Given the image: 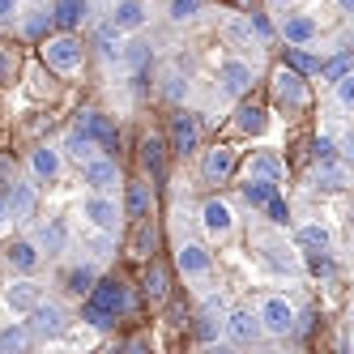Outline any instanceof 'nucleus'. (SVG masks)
Masks as SVG:
<instances>
[{"label": "nucleus", "instance_id": "40", "mask_svg": "<svg viewBox=\"0 0 354 354\" xmlns=\"http://www.w3.org/2000/svg\"><path fill=\"white\" fill-rule=\"evenodd\" d=\"M226 39H231V43H252V21H248V13H239V17L226 21Z\"/></svg>", "mask_w": 354, "mask_h": 354}, {"label": "nucleus", "instance_id": "22", "mask_svg": "<svg viewBox=\"0 0 354 354\" xmlns=\"http://www.w3.org/2000/svg\"><path fill=\"white\" fill-rule=\"evenodd\" d=\"M39 252H47V257H60L64 243H68V231L64 222H47V226H35V239H30Z\"/></svg>", "mask_w": 354, "mask_h": 354}, {"label": "nucleus", "instance_id": "11", "mask_svg": "<svg viewBox=\"0 0 354 354\" xmlns=\"http://www.w3.org/2000/svg\"><path fill=\"white\" fill-rule=\"evenodd\" d=\"M277 30H282L286 47H308V43L320 39V17H312V13H286Z\"/></svg>", "mask_w": 354, "mask_h": 354}, {"label": "nucleus", "instance_id": "19", "mask_svg": "<svg viewBox=\"0 0 354 354\" xmlns=\"http://www.w3.org/2000/svg\"><path fill=\"white\" fill-rule=\"evenodd\" d=\"M43 299V286L35 282V277H21V282H13L9 290H5V303H9V312H17V316H26L35 303Z\"/></svg>", "mask_w": 354, "mask_h": 354}, {"label": "nucleus", "instance_id": "1", "mask_svg": "<svg viewBox=\"0 0 354 354\" xmlns=\"http://www.w3.org/2000/svg\"><path fill=\"white\" fill-rule=\"evenodd\" d=\"M43 64L52 68V73H82V64H86V47H82V39H73V35H56V39H47L43 43Z\"/></svg>", "mask_w": 354, "mask_h": 354}, {"label": "nucleus", "instance_id": "46", "mask_svg": "<svg viewBox=\"0 0 354 354\" xmlns=\"http://www.w3.org/2000/svg\"><path fill=\"white\" fill-rule=\"evenodd\" d=\"M26 13H30V17H26V35H30V39H39V35H43V26L52 21V13L39 9V5H35V9H26Z\"/></svg>", "mask_w": 354, "mask_h": 354}, {"label": "nucleus", "instance_id": "16", "mask_svg": "<svg viewBox=\"0 0 354 354\" xmlns=\"http://www.w3.org/2000/svg\"><path fill=\"white\" fill-rule=\"evenodd\" d=\"M90 290H94L90 303H98L103 312H111V316H124V312H129V286H124L120 277H107V282H98V286H90Z\"/></svg>", "mask_w": 354, "mask_h": 354}, {"label": "nucleus", "instance_id": "6", "mask_svg": "<svg viewBox=\"0 0 354 354\" xmlns=\"http://www.w3.org/2000/svg\"><path fill=\"white\" fill-rule=\"evenodd\" d=\"M82 180L90 184V192H115L120 188V162L111 154H94L90 162H82Z\"/></svg>", "mask_w": 354, "mask_h": 354}, {"label": "nucleus", "instance_id": "10", "mask_svg": "<svg viewBox=\"0 0 354 354\" xmlns=\"http://www.w3.org/2000/svg\"><path fill=\"white\" fill-rule=\"evenodd\" d=\"M175 265H180L184 277H205L214 269V257L205 252V243H196V239H180V248H175Z\"/></svg>", "mask_w": 354, "mask_h": 354}, {"label": "nucleus", "instance_id": "45", "mask_svg": "<svg viewBox=\"0 0 354 354\" xmlns=\"http://www.w3.org/2000/svg\"><path fill=\"white\" fill-rule=\"evenodd\" d=\"M290 64H295V73H320V56L303 52V47H290Z\"/></svg>", "mask_w": 354, "mask_h": 354}, {"label": "nucleus", "instance_id": "34", "mask_svg": "<svg viewBox=\"0 0 354 354\" xmlns=\"http://www.w3.org/2000/svg\"><path fill=\"white\" fill-rule=\"evenodd\" d=\"M120 60L129 64L133 73H141V68L149 64V43H141V39H133V43H124V52H120Z\"/></svg>", "mask_w": 354, "mask_h": 354}, {"label": "nucleus", "instance_id": "26", "mask_svg": "<svg viewBox=\"0 0 354 354\" xmlns=\"http://www.w3.org/2000/svg\"><path fill=\"white\" fill-rule=\"evenodd\" d=\"M30 171H35V180H56V175H60V149L39 145L30 154Z\"/></svg>", "mask_w": 354, "mask_h": 354}, {"label": "nucleus", "instance_id": "51", "mask_svg": "<svg viewBox=\"0 0 354 354\" xmlns=\"http://www.w3.org/2000/svg\"><path fill=\"white\" fill-rule=\"evenodd\" d=\"M222 5H235V13H248V9H252V0H222Z\"/></svg>", "mask_w": 354, "mask_h": 354}, {"label": "nucleus", "instance_id": "33", "mask_svg": "<svg viewBox=\"0 0 354 354\" xmlns=\"http://www.w3.org/2000/svg\"><path fill=\"white\" fill-rule=\"evenodd\" d=\"M328 86H333V107H337V115H346L350 103H354V77H350V73H342V77L328 82Z\"/></svg>", "mask_w": 354, "mask_h": 354}, {"label": "nucleus", "instance_id": "47", "mask_svg": "<svg viewBox=\"0 0 354 354\" xmlns=\"http://www.w3.org/2000/svg\"><path fill=\"white\" fill-rule=\"evenodd\" d=\"M265 209H269V222H273V226H286V222H290V205H282L277 196L265 201Z\"/></svg>", "mask_w": 354, "mask_h": 354}, {"label": "nucleus", "instance_id": "29", "mask_svg": "<svg viewBox=\"0 0 354 354\" xmlns=\"http://www.w3.org/2000/svg\"><path fill=\"white\" fill-rule=\"evenodd\" d=\"M9 265L21 269V273H30V269L39 265V248H35L30 239H13V248H9Z\"/></svg>", "mask_w": 354, "mask_h": 354}, {"label": "nucleus", "instance_id": "53", "mask_svg": "<svg viewBox=\"0 0 354 354\" xmlns=\"http://www.w3.org/2000/svg\"><path fill=\"white\" fill-rule=\"evenodd\" d=\"M265 5H269V9H277V13H282V9H290V5H295V0H265Z\"/></svg>", "mask_w": 354, "mask_h": 354}, {"label": "nucleus", "instance_id": "49", "mask_svg": "<svg viewBox=\"0 0 354 354\" xmlns=\"http://www.w3.org/2000/svg\"><path fill=\"white\" fill-rule=\"evenodd\" d=\"M17 13H21V0H0V26H9Z\"/></svg>", "mask_w": 354, "mask_h": 354}, {"label": "nucleus", "instance_id": "30", "mask_svg": "<svg viewBox=\"0 0 354 354\" xmlns=\"http://www.w3.org/2000/svg\"><path fill=\"white\" fill-rule=\"evenodd\" d=\"M154 239H158V231L149 226L145 218L137 222V235H133V248H129V257H137V261H145L149 252H154Z\"/></svg>", "mask_w": 354, "mask_h": 354}, {"label": "nucleus", "instance_id": "42", "mask_svg": "<svg viewBox=\"0 0 354 354\" xmlns=\"http://www.w3.org/2000/svg\"><path fill=\"white\" fill-rule=\"evenodd\" d=\"M82 320H86L90 328H111V324H115V316H111V312H103L98 303H86V308H82Z\"/></svg>", "mask_w": 354, "mask_h": 354}, {"label": "nucleus", "instance_id": "7", "mask_svg": "<svg viewBox=\"0 0 354 354\" xmlns=\"http://www.w3.org/2000/svg\"><path fill=\"white\" fill-rule=\"evenodd\" d=\"M257 243H261V261H265L273 273H299V257L286 248V239H282V235L257 231Z\"/></svg>", "mask_w": 354, "mask_h": 354}, {"label": "nucleus", "instance_id": "44", "mask_svg": "<svg viewBox=\"0 0 354 354\" xmlns=\"http://www.w3.org/2000/svg\"><path fill=\"white\" fill-rule=\"evenodd\" d=\"M342 73H350V56H346V52H337V56L328 60V64H320V77H324V86H328V82H337Z\"/></svg>", "mask_w": 354, "mask_h": 354}, {"label": "nucleus", "instance_id": "24", "mask_svg": "<svg viewBox=\"0 0 354 354\" xmlns=\"http://www.w3.org/2000/svg\"><path fill=\"white\" fill-rule=\"evenodd\" d=\"M316 180H320V188H346V180H350V171H346V158L342 154H333V158H320V171H316Z\"/></svg>", "mask_w": 354, "mask_h": 354}, {"label": "nucleus", "instance_id": "36", "mask_svg": "<svg viewBox=\"0 0 354 354\" xmlns=\"http://www.w3.org/2000/svg\"><path fill=\"white\" fill-rule=\"evenodd\" d=\"M90 286H94V269H90V265H77V269H68V273H64V290L86 295Z\"/></svg>", "mask_w": 354, "mask_h": 354}, {"label": "nucleus", "instance_id": "18", "mask_svg": "<svg viewBox=\"0 0 354 354\" xmlns=\"http://www.w3.org/2000/svg\"><path fill=\"white\" fill-rule=\"evenodd\" d=\"M196 141H201V124H196V115H188V111H175L171 115V145H175V154H192L196 149Z\"/></svg>", "mask_w": 354, "mask_h": 354}, {"label": "nucleus", "instance_id": "13", "mask_svg": "<svg viewBox=\"0 0 354 354\" xmlns=\"http://www.w3.org/2000/svg\"><path fill=\"white\" fill-rule=\"evenodd\" d=\"M201 226H205V235L209 239H226L235 231V214H231V205H226V201H205V205H201Z\"/></svg>", "mask_w": 354, "mask_h": 354}, {"label": "nucleus", "instance_id": "27", "mask_svg": "<svg viewBox=\"0 0 354 354\" xmlns=\"http://www.w3.org/2000/svg\"><path fill=\"white\" fill-rule=\"evenodd\" d=\"M86 0H56V9H52V21H60L64 30H73V26H82L86 21Z\"/></svg>", "mask_w": 354, "mask_h": 354}, {"label": "nucleus", "instance_id": "37", "mask_svg": "<svg viewBox=\"0 0 354 354\" xmlns=\"http://www.w3.org/2000/svg\"><path fill=\"white\" fill-rule=\"evenodd\" d=\"M141 162H145V171L162 175V141L158 137H145L141 141Z\"/></svg>", "mask_w": 354, "mask_h": 354}, {"label": "nucleus", "instance_id": "32", "mask_svg": "<svg viewBox=\"0 0 354 354\" xmlns=\"http://www.w3.org/2000/svg\"><path fill=\"white\" fill-rule=\"evenodd\" d=\"M26 342H30V328L26 324H5V328H0V354L26 350Z\"/></svg>", "mask_w": 354, "mask_h": 354}, {"label": "nucleus", "instance_id": "28", "mask_svg": "<svg viewBox=\"0 0 354 354\" xmlns=\"http://www.w3.org/2000/svg\"><path fill=\"white\" fill-rule=\"evenodd\" d=\"M265 124H269L265 111H261V107H252V103H243V107L235 111V129H239L243 137H261V133H265Z\"/></svg>", "mask_w": 354, "mask_h": 354}, {"label": "nucleus", "instance_id": "14", "mask_svg": "<svg viewBox=\"0 0 354 354\" xmlns=\"http://www.w3.org/2000/svg\"><path fill=\"white\" fill-rule=\"evenodd\" d=\"M35 205H39L35 184L13 180V184L5 188V209H9V218H13V222H30V218H35Z\"/></svg>", "mask_w": 354, "mask_h": 354}, {"label": "nucleus", "instance_id": "9", "mask_svg": "<svg viewBox=\"0 0 354 354\" xmlns=\"http://www.w3.org/2000/svg\"><path fill=\"white\" fill-rule=\"evenodd\" d=\"M77 129H82V133H90V137L98 141V149H115V145H120V129H115V120H111V115H103V111H94V107L77 111Z\"/></svg>", "mask_w": 354, "mask_h": 354}, {"label": "nucleus", "instance_id": "39", "mask_svg": "<svg viewBox=\"0 0 354 354\" xmlns=\"http://www.w3.org/2000/svg\"><path fill=\"white\" fill-rule=\"evenodd\" d=\"M30 94H56L52 68H47V64H35V68H30Z\"/></svg>", "mask_w": 354, "mask_h": 354}, {"label": "nucleus", "instance_id": "50", "mask_svg": "<svg viewBox=\"0 0 354 354\" xmlns=\"http://www.w3.org/2000/svg\"><path fill=\"white\" fill-rule=\"evenodd\" d=\"M13 68H17V56L0 52V82H9V77H13Z\"/></svg>", "mask_w": 354, "mask_h": 354}, {"label": "nucleus", "instance_id": "48", "mask_svg": "<svg viewBox=\"0 0 354 354\" xmlns=\"http://www.w3.org/2000/svg\"><path fill=\"white\" fill-rule=\"evenodd\" d=\"M17 180V162L13 158H0V196H5V188Z\"/></svg>", "mask_w": 354, "mask_h": 354}, {"label": "nucleus", "instance_id": "35", "mask_svg": "<svg viewBox=\"0 0 354 354\" xmlns=\"http://www.w3.org/2000/svg\"><path fill=\"white\" fill-rule=\"evenodd\" d=\"M273 188H277V184H265V180H248V175H243V184H239V192H243V201H248V205H265V201L273 196Z\"/></svg>", "mask_w": 354, "mask_h": 354}, {"label": "nucleus", "instance_id": "15", "mask_svg": "<svg viewBox=\"0 0 354 354\" xmlns=\"http://www.w3.org/2000/svg\"><path fill=\"white\" fill-rule=\"evenodd\" d=\"M231 171H235V149L231 145L205 149V158H201V180H205V184H222Z\"/></svg>", "mask_w": 354, "mask_h": 354}, {"label": "nucleus", "instance_id": "31", "mask_svg": "<svg viewBox=\"0 0 354 354\" xmlns=\"http://www.w3.org/2000/svg\"><path fill=\"white\" fill-rule=\"evenodd\" d=\"M145 295L154 299V303H162L171 295V277H167L162 265H149V273H145Z\"/></svg>", "mask_w": 354, "mask_h": 354}, {"label": "nucleus", "instance_id": "17", "mask_svg": "<svg viewBox=\"0 0 354 354\" xmlns=\"http://www.w3.org/2000/svg\"><path fill=\"white\" fill-rule=\"evenodd\" d=\"M218 82H222V94H231V98L248 94V90H252V64H248V60H235V56L222 60Z\"/></svg>", "mask_w": 354, "mask_h": 354}, {"label": "nucleus", "instance_id": "52", "mask_svg": "<svg viewBox=\"0 0 354 354\" xmlns=\"http://www.w3.org/2000/svg\"><path fill=\"white\" fill-rule=\"evenodd\" d=\"M9 222H13V218H9V209H5V196H0V231H5Z\"/></svg>", "mask_w": 354, "mask_h": 354}, {"label": "nucleus", "instance_id": "23", "mask_svg": "<svg viewBox=\"0 0 354 354\" xmlns=\"http://www.w3.org/2000/svg\"><path fill=\"white\" fill-rule=\"evenodd\" d=\"M64 154L73 158V162H90L94 154H98V141L90 137V133H82L77 124L68 129V137H64Z\"/></svg>", "mask_w": 354, "mask_h": 354}, {"label": "nucleus", "instance_id": "2", "mask_svg": "<svg viewBox=\"0 0 354 354\" xmlns=\"http://www.w3.org/2000/svg\"><path fill=\"white\" fill-rule=\"evenodd\" d=\"M273 103L286 115L308 107V82H303V73H295V68H277L273 73Z\"/></svg>", "mask_w": 354, "mask_h": 354}, {"label": "nucleus", "instance_id": "5", "mask_svg": "<svg viewBox=\"0 0 354 354\" xmlns=\"http://www.w3.org/2000/svg\"><path fill=\"white\" fill-rule=\"evenodd\" d=\"M222 337H231L235 346H257L265 337V328H261V320H257L252 308H235L231 316L222 320Z\"/></svg>", "mask_w": 354, "mask_h": 354}, {"label": "nucleus", "instance_id": "4", "mask_svg": "<svg viewBox=\"0 0 354 354\" xmlns=\"http://www.w3.org/2000/svg\"><path fill=\"white\" fill-rule=\"evenodd\" d=\"M257 320L269 337H290V328H295V308L282 299V295H269L261 308H257Z\"/></svg>", "mask_w": 354, "mask_h": 354}, {"label": "nucleus", "instance_id": "38", "mask_svg": "<svg viewBox=\"0 0 354 354\" xmlns=\"http://www.w3.org/2000/svg\"><path fill=\"white\" fill-rule=\"evenodd\" d=\"M86 252H90L94 261H107L111 252H115V235H111V231H98V235H90V239H86Z\"/></svg>", "mask_w": 354, "mask_h": 354}, {"label": "nucleus", "instance_id": "12", "mask_svg": "<svg viewBox=\"0 0 354 354\" xmlns=\"http://www.w3.org/2000/svg\"><path fill=\"white\" fill-rule=\"evenodd\" d=\"M111 26L115 30H141L145 21H149V0H111Z\"/></svg>", "mask_w": 354, "mask_h": 354}, {"label": "nucleus", "instance_id": "43", "mask_svg": "<svg viewBox=\"0 0 354 354\" xmlns=\"http://www.w3.org/2000/svg\"><path fill=\"white\" fill-rule=\"evenodd\" d=\"M162 94L171 98V103H184V98H188V82L180 77V73H167V77H162Z\"/></svg>", "mask_w": 354, "mask_h": 354}, {"label": "nucleus", "instance_id": "3", "mask_svg": "<svg viewBox=\"0 0 354 354\" xmlns=\"http://www.w3.org/2000/svg\"><path fill=\"white\" fill-rule=\"evenodd\" d=\"M82 214H86V222L94 226V231H120V222H124V209H120V201L111 196V192H90L86 201H82Z\"/></svg>", "mask_w": 354, "mask_h": 354}, {"label": "nucleus", "instance_id": "21", "mask_svg": "<svg viewBox=\"0 0 354 354\" xmlns=\"http://www.w3.org/2000/svg\"><path fill=\"white\" fill-rule=\"evenodd\" d=\"M149 205H154V192H149V184H145V180H133V184H129V201H124V218H129V222H141V218H149Z\"/></svg>", "mask_w": 354, "mask_h": 354}, {"label": "nucleus", "instance_id": "20", "mask_svg": "<svg viewBox=\"0 0 354 354\" xmlns=\"http://www.w3.org/2000/svg\"><path fill=\"white\" fill-rule=\"evenodd\" d=\"M282 158H277V154H269V149H261V154H252L248 158V167H243V175H248V180H265V184H277V180H282Z\"/></svg>", "mask_w": 354, "mask_h": 354}, {"label": "nucleus", "instance_id": "41", "mask_svg": "<svg viewBox=\"0 0 354 354\" xmlns=\"http://www.w3.org/2000/svg\"><path fill=\"white\" fill-rule=\"evenodd\" d=\"M196 13H201V0H171V21H175V26L192 21Z\"/></svg>", "mask_w": 354, "mask_h": 354}, {"label": "nucleus", "instance_id": "8", "mask_svg": "<svg viewBox=\"0 0 354 354\" xmlns=\"http://www.w3.org/2000/svg\"><path fill=\"white\" fill-rule=\"evenodd\" d=\"M26 316H30V324H26V328H30L35 337H43V342H47V337H60V333H64V324H68V316H64L60 303H43V299L35 303Z\"/></svg>", "mask_w": 354, "mask_h": 354}, {"label": "nucleus", "instance_id": "25", "mask_svg": "<svg viewBox=\"0 0 354 354\" xmlns=\"http://www.w3.org/2000/svg\"><path fill=\"white\" fill-rule=\"evenodd\" d=\"M295 243H299V248H308V252H328L333 235H328V226H324V222H308V226H299V231H295Z\"/></svg>", "mask_w": 354, "mask_h": 354}]
</instances>
